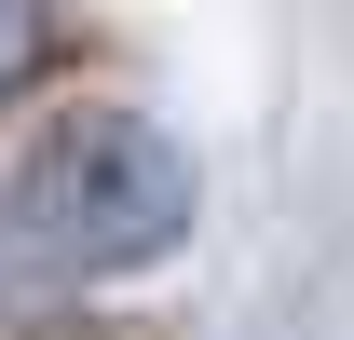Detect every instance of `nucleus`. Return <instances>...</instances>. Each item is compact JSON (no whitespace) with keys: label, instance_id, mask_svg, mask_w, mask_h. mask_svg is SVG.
I'll use <instances>...</instances> for the list:
<instances>
[{"label":"nucleus","instance_id":"obj_2","mask_svg":"<svg viewBox=\"0 0 354 340\" xmlns=\"http://www.w3.org/2000/svg\"><path fill=\"white\" fill-rule=\"evenodd\" d=\"M41 55H55V0H0V95L28 82Z\"/></svg>","mask_w":354,"mask_h":340},{"label":"nucleus","instance_id":"obj_1","mask_svg":"<svg viewBox=\"0 0 354 340\" xmlns=\"http://www.w3.org/2000/svg\"><path fill=\"white\" fill-rule=\"evenodd\" d=\"M191 150H177L164 123H136V109H68V123L28 150V191H14V218H28V245L82 258V272H136V258H164L177 232H191Z\"/></svg>","mask_w":354,"mask_h":340},{"label":"nucleus","instance_id":"obj_3","mask_svg":"<svg viewBox=\"0 0 354 340\" xmlns=\"http://www.w3.org/2000/svg\"><path fill=\"white\" fill-rule=\"evenodd\" d=\"M41 299V245H28V218L0 205V313H28Z\"/></svg>","mask_w":354,"mask_h":340}]
</instances>
